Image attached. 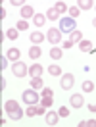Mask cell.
<instances>
[{
    "label": "cell",
    "mask_w": 96,
    "mask_h": 127,
    "mask_svg": "<svg viewBox=\"0 0 96 127\" xmlns=\"http://www.w3.org/2000/svg\"><path fill=\"white\" fill-rule=\"evenodd\" d=\"M46 19H60L58 10H56V8H48V12H46Z\"/></svg>",
    "instance_id": "obj_23"
},
{
    "label": "cell",
    "mask_w": 96,
    "mask_h": 127,
    "mask_svg": "<svg viewBox=\"0 0 96 127\" xmlns=\"http://www.w3.org/2000/svg\"><path fill=\"white\" fill-rule=\"evenodd\" d=\"M10 4H12V6H21V8H23V2H21V0H10Z\"/></svg>",
    "instance_id": "obj_32"
},
{
    "label": "cell",
    "mask_w": 96,
    "mask_h": 127,
    "mask_svg": "<svg viewBox=\"0 0 96 127\" xmlns=\"http://www.w3.org/2000/svg\"><path fill=\"white\" fill-rule=\"evenodd\" d=\"M71 46H73V42H71V40H65L62 48H65V50H67V48H71Z\"/></svg>",
    "instance_id": "obj_34"
},
{
    "label": "cell",
    "mask_w": 96,
    "mask_h": 127,
    "mask_svg": "<svg viewBox=\"0 0 96 127\" xmlns=\"http://www.w3.org/2000/svg\"><path fill=\"white\" fill-rule=\"evenodd\" d=\"M54 8L58 10V14H60V16H65V14L69 12V8H67V4H65V2H56V6H54Z\"/></svg>",
    "instance_id": "obj_17"
},
{
    "label": "cell",
    "mask_w": 96,
    "mask_h": 127,
    "mask_svg": "<svg viewBox=\"0 0 96 127\" xmlns=\"http://www.w3.org/2000/svg\"><path fill=\"white\" fill-rule=\"evenodd\" d=\"M87 127H96V119H87Z\"/></svg>",
    "instance_id": "obj_33"
},
{
    "label": "cell",
    "mask_w": 96,
    "mask_h": 127,
    "mask_svg": "<svg viewBox=\"0 0 96 127\" xmlns=\"http://www.w3.org/2000/svg\"><path fill=\"white\" fill-rule=\"evenodd\" d=\"M33 23H35V27H42V25L46 23V14H35Z\"/></svg>",
    "instance_id": "obj_13"
},
{
    "label": "cell",
    "mask_w": 96,
    "mask_h": 127,
    "mask_svg": "<svg viewBox=\"0 0 96 127\" xmlns=\"http://www.w3.org/2000/svg\"><path fill=\"white\" fill-rule=\"evenodd\" d=\"M8 56H2V58H0V69H2V71H4V69H6V65H8Z\"/></svg>",
    "instance_id": "obj_30"
},
{
    "label": "cell",
    "mask_w": 96,
    "mask_h": 127,
    "mask_svg": "<svg viewBox=\"0 0 96 127\" xmlns=\"http://www.w3.org/2000/svg\"><path fill=\"white\" fill-rule=\"evenodd\" d=\"M44 119H46V123L48 125H56L58 123V119H60V114H58V112H46V114H44Z\"/></svg>",
    "instance_id": "obj_8"
},
{
    "label": "cell",
    "mask_w": 96,
    "mask_h": 127,
    "mask_svg": "<svg viewBox=\"0 0 96 127\" xmlns=\"http://www.w3.org/2000/svg\"><path fill=\"white\" fill-rule=\"evenodd\" d=\"M19 108V104L16 102V100H8V102H4V110H17Z\"/></svg>",
    "instance_id": "obj_25"
},
{
    "label": "cell",
    "mask_w": 96,
    "mask_h": 127,
    "mask_svg": "<svg viewBox=\"0 0 96 127\" xmlns=\"http://www.w3.org/2000/svg\"><path fill=\"white\" fill-rule=\"evenodd\" d=\"M29 17H35V10H33L31 6H27V4H25L23 8H21V19H25V21H27Z\"/></svg>",
    "instance_id": "obj_10"
},
{
    "label": "cell",
    "mask_w": 96,
    "mask_h": 127,
    "mask_svg": "<svg viewBox=\"0 0 96 127\" xmlns=\"http://www.w3.org/2000/svg\"><path fill=\"white\" fill-rule=\"evenodd\" d=\"M52 95H54L52 89H42V95H40V96H52Z\"/></svg>",
    "instance_id": "obj_31"
},
{
    "label": "cell",
    "mask_w": 96,
    "mask_h": 127,
    "mask_svg": "<svg viewBox=\"0 0 96 127\" xmlns=\"http://www.w3.org/2000/svg\"><path fill=\"white\" fill-rule=\"evenodd\" d=\"M79 48H81V52H90V50H92V42L83 39V40L79 42Z\"/></svg>",
    "instance_id": "obj_20"
},
{
    "label": "cell",
    "mask_w": 96,
    "mask_h": 127,
    "mask_svg": "<svg viewBox=\"0 0 96 127\" xmlns=\"http://www.w3.org/2000/svg\"><path fill=\"white\" fill-rule=\"evenodd\" d=\"M92 25H94V27H96V17H94V19H92Z\"/></svg>",
    "instance_id": "obj_38"
},
{
    "label": "cell",
    "mask_w": 96,
    "mask_h": 127,
    "mask_svg": "<svg viewBox=\"0 0 96 127\" xmlns=\"http://www.w3.org/2000/svg\"><path fill=\"white\" fill-rule=\"evenodd\" d=\"M23 116H25V112L21 110V108H17V110H10V112H8V118L12 119V121H19Z\"/></svg>",
    "instance_id": "obj_9"
},
{
    "label": "cell",
    "mask_w": 96,
    "mask_h": 127,
    "mask_svg": "<svg viewBox=\"0 0 96 127\" xmlns=\"http://www.w3.org/2000/svg\"><path fill=\"white\" fill-rule=\"evenodd\" d=\"M40 54H42V50L39 48V44H33V46L29 48V58H31V60H39Z\"/></svg>",
    "instance_id": "obj_12"
},
{
    "label": "cell",
    "mask_w": 96,
    "mask_h": 127,
    "mask_svg": "<svg viewBox=\"0 0 96 127\" xmlns=\"http://www.w3.org/2000/svg\"><path fill=\"white\" fill-rule=\"evenodd\" d=\"M40 104H42L44 108H52V104H54V96H40Z\"/></svg>",
    "instance_id": "obj_21"
},
{
    "label": "cell",
    "mask_w": 96,
    "mask_h": 127,
    "mask_svg": "<svg viewBox=\"0 0 96 127\" xmlns=\"http://www.w3.org/2000/svg\"><path fill=\"white\" fill-rule=\"evenodd\" d=\"M21 100H23L25 104H39L40 95H37V91H35V89H27V91H23Z\"/></svg>",
    "instance_id": "obj_1"
},
{
    "label": "cell",
    "mask_w": 96,
    "mask_h": 127,
    "mask_svg": "<svg viewBox=\"0 0 96 127\" xmlns=\"http://www.w3.org/2000/svg\"><path fill=\"white\" fill-rule=\"evenodd\" d=\"M92 6H94L92 0H81V2H77V8L79 10H90Z\"/></svg>",
    "instance_id": "obj_19"
},
{
    "label": "cell",
    "mask_w": 96,
    "mask_h": 127,
    "mask_svg": "<svg viewBox=\"0 0 96 127\" xmlns=\"http://www.w3.org/2000/svg\"><path fill=\"white\" fill-rule=\"evenodd\" d=\"M0 89H2V91H4V89H6V79H4V77H2V79H0Z\"/></svg>",
    "instance_id": "obj_35"
},
{
    "label": "cell",
    "mask_w": 96,
    "mask_h": 127,
    "mask_svg": "<svg viewBox=\"0 0 96 127\" xmlns=\"http://www.w3.org/2000/svg\"><path fill=\"white\" fill-rule=\"evenodd\" d=\"M88 110H90V112H96V104H88Z\"/></svg>",
    "instance_id": "obj_37"
},
{
    "label": "cell",
    "mask_w": 96,
    "mask_h": 127,
    "mask_svg": "<svg viewBox=\"0 0 96 127\" xmlns=\"http://www.w3.org/2000/svg\"><path fill=\"white\" fill-rule=\"evenodd\" d=\"M29 75L31 77H40L42 75V67H40L39 64H33L31 67H29Z\"/></svg>",
    "instance_id": "obj_15"
},
{
    "label": "cell",
    "mask_w": 96,
    "mask_h": 127,
    "mask_svg": "<svg viewBox=\"0 0 96 127\" xmlns=\"http://www.w3.org/2000/svg\"><path fill=\"white\" fill-rule=\"evenodd\" d=\"M73 83H75V77H73V73H62V79H60V85H62V89L64 91H69V89L73 87Z\"/></svg>",
    "instance_id": "obj_4"
},
{
    "label": "cell",
    "mask_w": 96,
    "mask_h": 127,
    "mask_svg": "<svg viewBox=\"0 0 96 127\" xmlns=\"http://www.w3.org/2000/svg\"><path fill=\"white\" fill-rule=\"evenodd\" d=\"M69 104H71L73 108H81V106H85V96L81 95V93H75L69 98Z\"/></svg>",
    "instance_id": "obj_6"
},
{
    "label": "cell",
    "mask_w": 96,
    "mask_h": 127,
    "mask_svg": "<svg viewBox=\"0 0 96 127\" xmlns=\"http://www.w3.org/2000/svg\"><path fill=\"white\" fill-rule=\"evenodd\" d=\"M69 40H71L73 44H75V42L79 44L81 40H83V33H81L79 29H75V31H71V37H69Z\"/></svg>",
    "instance_id": "obj_16"
},
{
    "label": "cell",
    "mask_w": 96,
    "mask_h": 127,
    "mask_svg": "<svg viewBox=\"0 0 96 127\" xmlns=\"http://www.w3.org/2000/svg\"><path fill=\"white\" fill-rule=\"evenodd\" d=\"M79 12H81V10L77 8V6H73V8H69V12H67V14H69V17H73V19H75V17L79 16Z\"/></svg>",
    "instance_id": "obj_28"
},
{
    "label": "cell",
    "mask_w": 96,
    "mask_h": 127,
    "mask_svg": "<svg viewBox=\"0 0 96 127\" xmlns=\"http://www.w3.org/2000/svg\"><path fill=\"white\" fill-rule=\"evenodd\" d=\"M62 56H64V48H60V46L50 48V58H52V60H60Z\"/></svg>",
    "instance_id": "obj_14"
},
{
    "label": "cell",
    "mask_w": 96,
    "mask_h": 127,
    "mask_svg": "<svg viewBox=\"0 0 96 127\" xmlns=\"http://www.w3.org/2000/svg\"><path fill=\"white\" fill-rule=\"evenodd\" d=\"M46 39L52 42V44H58L60 40H62V31L58 29V27H50V31H48Z\"/></svg>",
    "instance_id": "obj_5"
},
{
    "label": "cell",
    "mask_w": 96,
    "mask_h": 127,
    "mask_svg": "<svg viewBox=\"0 0 96 127\" xmlns=\"http://www.w3.org/2000/svg\"><path fill=\"white\" fill-rule=\"evenodd\" d=\"M69 108H65V106H62V108H60V112H58V114H60V118H67V116H69Z\"/></svg>",
    "instance_id": "obj_29"
},
{
    "label": "cell",
    "mask_w": 96,
    "mask_h": 127,
    "mask_svg": "<svg viewBox=\"0 0 96 127\" xmlns=\"http://www.w3.org/2000/svg\"><path fill=\"white\" fill-rule=\"evenodd\" d=\"M10 62H19L21 60V52H19V48H8V52H6Z\"/></svg>",
    "instance_id": "obj_7"
},
{
    "label": "cell",
    "mask_w": 96,
    "mask_h": 127,
    "mask_svg": "<svg viewBox=\"0 0 96 127\" xmlns=\"http://www.w3.org/2000/svg\"><path fill=\"white\" fill-rule=\"evenodd\" d=\"M6 37H8V39H12V40H16L17 37H19V31H17V27H12V29H8V31H6Z\"/></svg>",
    "instance_id": "obj_24"
},
{
    "label": "cell",
    "mask_w": 96,
    "mask_h": 127,
    "mask_svg": "<svg viewBox=\"0 0 96 127\" xmlns=\"http://www.w3.org/2000/svg\"><path fill=\"white\" fill-rule=\"evenodd\" d=\"M12 71H14V75H16V77H19V79H21V77H25V75L29 73V67H27L21 60H19V62H14V64H12Z\"/></svg>",
    "instance_id": "obj_3"
},
{
    "label": "cell",
    "mask_w": 96,
    "mask_h": 127,
    "mask_svg": "<svg viewBox=\"0 0 96 127\" xmlns=\"http://www.w3.org/2000/svg\"><path fill=\"white\" fill-rule=\"evenodd\" d=\"M29 39H31V42H33V44H40V42L46 39V37H44L42 33H39V31H33L31 35H29Z\"/></svg>",
    "instance_id": "obj_11"
},
{
    "label": "cell",
    "mask_w": 96,
    "mask_h": 127,
    "mask_svg": "<svg viewBox=\"0 0 96 127\" xmlns=\"http://www.w3.org/2000/svg\"><path fill=\"white\" fill-rule=\"evenodd\" d=\"M31 89H35V91L42 89V79L40 77H31Z\"/></svg>",
    "instance_id": "obj_22"
},
{
    "label": "cell",
    "mask_w": 96,
    "mask_h": 127,
    "mask_svg": "<svg viewBox=\"0 0 96 127\" xmlns=\"http://www.w3.org/2000/svg\"><path fill=\"white\" fill-rule=\"evenodd\" d=\"M60 31H64V33H71L75 31V19L73 17H60V27H58Z\"/></svg>",
    "instance_id": "obj_2"
},
{
    "label": "cell",
    "mask_w": 96,
    "mask_h": 127,
    "mask_svg": "<svg viewBox=\"0 0 96 127\" xmlns=\"http://www.w3.org/2000/svg\"><path fill=\"white\" fill-rule=\"evenodd\" d=\"M0 17H2V19H4V17H6V10H4V6H2V8H0Z\"/></svg>",
    "instance_id": "obj_36"
},
{
    "label": "cell",
    "mask_w": 96,
    "mask_h": 127,
    "mask_svg": "<svg viewBox=\"0 0 96 127\" xmlns=\"http://www.w3.org/2000/svg\"><path fill=\"white\" fill-rule=\"evenodd\" d=\"M94 91V83L92 81H83V93H92Z\"/></svg>",
    "instance_id": "obj_26"
},
{
    "label": "cell",
    "mask_w": 96,
    "mask_h": 127,
    "mask_svg": "<svg viewBox=\"0 0 96 127\" xmlns=\"http://www.w3.org/2000/svg\"><path fill=\"white\" fill-rule=\"evenodd\" d=\"M27 29H29V23L25 19H19L17 21V31H27Z\"/></svg>",
    "instance_id": "obj_27"
},
{
    "label": "cell",
    "mask_w": 96,
    "mask_h": 127,
    "mask_svg": "<svg viewBox=\"0 0 96 127\" xmlns=\"http://www.w3.org/2000/svg\"><path fill=\"white\" fill-rule=\"evenodd\" d=\"M48 73H50V75H56V77H62V67H60L58 64H52V65L48 67Z\"/></svg>",
    "instance_id": "obj_18"
}]
</instances>
